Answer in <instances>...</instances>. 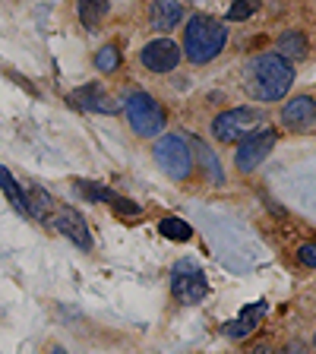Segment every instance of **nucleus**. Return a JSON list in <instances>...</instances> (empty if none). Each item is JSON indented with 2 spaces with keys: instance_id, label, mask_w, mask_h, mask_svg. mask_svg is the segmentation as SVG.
Listing matches in <instances>:
<instances>
[{
  "instance_id": "f257e3e1",
  "label": "nucleus",
  "mask_w": 316,
  "mask_h": 354,
  "mask_svg": "<svg viewBox=\"0 0 316 354\" xmlns=\"http://www.w3.org/2000/svg\"><path fill=\"white\" fill-rule=\"evenodd\" d=\"M295 86V66L279 54H259L247 66V80L243 88L250 92L257 102H279L288 95V88Z\"/></svg>"
},
{
  "instance_id": "f03ea898",
  "label": "nucleus",
  "mask_w": 316,
  "mask_h": 354,
  "mask_svg": "<svg viewBox=\"0 0 316 354\" xmlns=\"http://www.w3.org/2000/svg\"><path fill=\"white\" fill-rule=\"evenodd\" d=\"M225 41H228V29H225V22L212 19V16H190V22H187L184 29V54L190 64L203 66L209 64V60H215L221 54V48H225Z\"/></svg>"
},
{
  "instance_id": "7ed1b4c3",
  "label": "nucleus",
  "mask_w": 316,
  "mask_h": 354,
  "mask_svg": "<svg viewBox=\"0 0 316 354\" xmlns=\"http://www.w3.org/2000/svg\"><path fill=\"white\" fill-rule=\"evenodd\" d=\"M152 155H155V165H158L168 177H174V180H187V177L193 174L190 142H187V136H180V133L162 136V140L155 142Z\"/></svg>"
},
{
  "instance_id": "20e7f679",
  "label": "nucleus",
  "mask_w": 316,
  "mask_h": 354,
  "mask_svg": "<svg viewBox=\"0 0 316 354\" xmlns=\"http://www.w3.org/2000/svg\"><path fill=\"white\" fill-rule=\"evenodd\" d=\"M266 127V114L259 108H231L212 120V136L219 142H241Z\"/></svg>"
},
{
  "instance_id": "39448f33",
  "label": "nucleus",
  "mask_w": 316,
  "mask_h": 354,
  "mask_svg": "<svg viewBox=\"0 0 316 354\" xmlns=\"http://www.w3.org/2000/svg\"><path fill=\"white\" fill-rule=\"evenodd\" d=\"M124 111H127L130 127L140 133V136H158V133L165 130V124H168L165 108L155 102L149 92H130L124 102Z\"/></svg>"
},
{
  "instance_id": "423d86ee",
  "label": "nucleus",
  "mask_w": 316,
  "mask_h": 354,
  "mask_svg": "<svg viewBox=\"0 0 316 354\" xmlns=\"http://www.w3.org/2000/svg\"><path fill=\"white\" fill-rule=\"evenodd\" d=\"M171 291L180 304H199L209 295V281L206 272L196 259H177L174 272H171Z\"/></svg>"
},
{
  "instance_id": "0eeeda50",
  "label": "nucleus",
  "mask_w": 316,
  "mask_h": 354,
  "mask_svg": "<svg viewBox=\"0 0 316 354\" xmlns=\"http://www.w3.org/2000/svg\"><path fill=\"white\" fill-rule=\"evenodd\" d=\"M275 140H279V130L272 127H259L253 136L237 142V155H234V165L241 174H253L259 165L266 162V155L275 149Z\"/></svg>"
},
{
  "instance_id": "6e6552de",
  "label": "nucleus",
  "mask_w": 316,
  "mask_h": 354,
  "mask_svg": "<svg viewBox=\"0 0 316 354\" xmlns=\"http://www.w3.org/2000/svg\"><path fill=\"white\" fill-rule=\"evenodd\" d=\"M48 225H51L54 231H60L66 241H73L76 247H82V250H89V247H92V234H89V225H86V218H82L76 209L57 206V209H54V215L48 218Z\"/></svg>"
},
{
  "instance_id": "1a4fd4ad",
  "label": "nucleus",
  "mask_w": 316,
  "mask_h": 354,
  "mask_svg": "<svg viewBox=\"0 0 316 354\" xmlns=\"http://www.w3.org/2000/svg\"><path fill=\"white\" fill-rule=\"evenodd\" d=\"M184 51L177 48L171 38H158V41H149L146 48L140 51V64L152 73H171L177 64H180Z\"/></svg>"
},
{
  "instance_id": "9d476101",
  "label": "nucleus",
  "mask_w": 316,
  "mask_h": 354,
  "mask_svg": "<svg viewBox=\"0 0 316 354\" xmlns=\"http://www.w3.org/2000/svg\"><path fill=\"white\" fill-rule=\"evenodd\" d=\"M316 120V102L310 95H297L281 108V124L291 127V130H304Z\"/></svg>"
},
{
  "instance_id": "9b49d317",
  "label": "nucleus",
  "mask_w": 316,
  "mask_h": 354,
  "mask_svg": "<svg viewBox=\"0 0 316 354\" xmlns=\"http://www.w3.org/2000/svg\"><path fill=\"white\" fill-rule=\"evenodd\" d=\"M266 313V301H257V304H247V307L241 310V317L231 319V323L221 326V332L228 335V339H243V335H250L253 329L259 326V319H263Z\"/></svg>"
},
{
  "instance_id": "f8f14e48",
  "label": "nucleus",
  "mask_w": 316,
  "mask_h": 354,
  "mask_svg": "<svg viewBox=\"0 0 316 354\" xmlns=\"http://www.w3.org/2000/svg\"><path fill=\"white\" fill-rule=\"evenodd\" d=\"M184 19V3H174V0H158L149 7V22H152V29L158 32H171L177 29V22Z\"/></svg>"
},
{
  "instance_id": "ddd939ff",
  "label": "nucleus",
  "mask_w": 316,
  "mask_h": 354,
  "mask_svg": "<svg viewBox=\"0 0 316 354\" xmlns=\"http://www.w3.org/2000/svg\"><path fill=\"white\" fill-rule=\"evenodd\" d=\"M187 142H190V152H193V158L199 162L203 174H206L212 184H221L225 174H221V165H219V158H215V152L209 149V142H203L199 136H187Z\"/></svg>"
},
{
  "instance_id": "4468645a",
  "label": "nucleus",
  "mask_w": 316,
  "mask_h": 354,
  "mask_svg": "<svg viewBox=\"0 0 316 354\" xmlns=\"http://www.w3.org/2000/svg\"><path fill=\"white\" fill-rule=\"evenodd\" d=\"M73 102L80 104V108H86V111H104V114L118 111L114 104L108 102V95H104V88L98 86V82H89V86L76 88V92H73Z\"/></svg>"
},
{
  "instance_id": "2eb2a0df",
  "label": "nucleus",
  "mask_w": 316,
  "mask_h": 354,
  "mask_svg": "<svg viewBox=\"0 0 316 354\" xmlns=\"http://www.w3.org/2000/svg\"><path fill=\"white\" fill-rule=\"evenodd\" d=\"M80 190L86 193L89 199H98V203H111V206L118 209V212H140V209L133 206L130 199H124V196H118L114 190H108V187H98V184H92V180H80Z\"/></svg>"
},
{
  "instance_id": "dca6fc26",
  "label": "nucleus",
  "mask_w": 316,
  "mask_h": 354,
  "mask_svg": "<svg viewBox=\"0 0 316 354\" xmlns=\"http://www.w3.org/2000/svg\"><path fill=\"white\" fill-rule=\"evenodd\" d=\"M279 57H285L288 64L291 60H297V57H304L307 54V38H304V32H297V29H288L285 35L279 38Z\"/></svg>"
},
{
  "instance_id": "f3484780",
  "label": "nucleus",
  "mask_w": 316,
  "mask_h": 354,
  "mask_svg": "<svg viewBox=\"0 0 316 354\" xmlns=\"http://www.w3.org/2000/svg\"><path fill=\"white\" fill-rule=\"evenodd\" d=\"M0 187H3V193H7V199L13 203L16 212L29 215V196H26V190L16 184L13 174H10V168H3V165H0Z\"/></svg>"
},
{
  "instance_id": "a211bd4d",
  "label": "nucleus",
  "mask_w": 316,
  "mask_h": 354,
  "mask_svg": "<svg viewBox=\"0 0 316 354\" xmlns=\"http://www.w3.org/2000/svg\"><path fill=\"white\" fill-rule=\"evenodd\" d=\"M54 209H57V203L51 199V193H44L41 187H35V190H32V196H29V215L48 221L54 215Z\"/></svg>"
},
{
  "instance_id": "6ab92c4d",
  "label": "nucleus",
  "mask_w": 316,
  "mask_h": 354,
  "mask_svg": "<svg viewBox=\"0 0 316 354\" xmlns=\"http://www.w3.org/2000/svg\"><path fill=\"white\" fill-rule=\"evenodd\" d=\"M104 13H108V3H102V0H86V3H80V19L86 29H95L98 22L104 19Z\"/></svg>"
},
{
  "instance_id": "aec40b11",
  "label": "nucleus",
  "mask_w": 316,
  "mask_h": 354,
  "mask_svg": "<svg viewBox=\"0 0 316 354\" xmlns=\"http://www.w3.org/2000/svg\"><path fill=\"white\" fill-rule=\"evenodd\" d=\"M158 231H162L168 241H190L193 237V228L180 218H162L158 221Z\"/></svg>"
},
{
  "instance_id": "412c9836",
  "label": "nucleus",
  "mask_w": 316,
  "mask_h": 354,
  "mask_svg": "<svg viewBox=\"0 0 316 354\" xmlns=\"http://www.w3.org/2000/svg\"><path fill=\"white\" fill-rule=\"evenodd\" d=\"M95 66L102 70V73H114L120 66V51H118V44H104L102 51L95 54Z\"/></svg>"
},
{
  "instance_id": "4be33fe9",
  "label": "nucleus",
  "mask_w": 316,
  "mask_h": 354,
  "mask_svg": "<svg viewBox=\"0 0 316 354\" xmlns=\"http://www.w3.org/2000/svg\"><path fill=\"white\" fill-rule=\"evenodd\" d=\"M253 10H257V3H250V0H237L234 7L228 10V19L241 22V19H247V16H253Z\"/></svg>"
},
{
  "instance_id": "5701e85b",
  "label": "nucleus",
  "mask_w": 316,
  "mask_h": 354,
  "mask_svg": "<svg viewBox=\"0 0 316 354\" xmlns=\"http://www.w3.org/2000/svg\"><path fill=\"white\" fill-rule=\"evenodd\" d=\"M297 259H301L304 266H310V269H316V241H307L297 247Z\"/></svg>"
},
{
  "instance_id": "b1692460",
  "label": "nucleus",
  "mask_w": 316,
  "mask_h": 354,
  "mask_svg": "<svg viewBox=\"0 0 316 354\" xmlns=\"http://www.w3.org/2000/svg\"><path fill=\"white\" fill-rule=\"evenodd\" d=\"M279 354H307V348H304V342H288Z\"/></svg>"
},
{
  "instance_id": "393cba45",
  "label": "nucleus",
  "mask_w": 316,
  "mask_h": 354,
  "mask_svg": "<svg viewBox=\"0 0 316 354\" xmlns=\"http://www.w3.org/2000/svg\"><path fill=\"white\" fill-rule=\"evenodd\" d=\"M51 354H66V351H64V348H51Z\"/></svg>"
},
{
  "instance_id": "a878e982",
  "label": "nucleus",
  "mask_w": 316,
  "mask_h": 354,
  "mask_svg": "<svg viewBox=\"0 0 316 354\" xmlns=\"http://www.w3.org/2000/svg\"><path fill=\"white\" fill-rule=\"evenodd\" d=\"M313 345H316V335H313Z\"/></svg>"
}]
</instances>
